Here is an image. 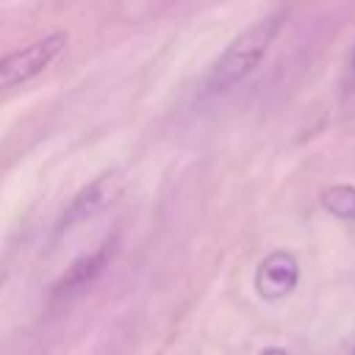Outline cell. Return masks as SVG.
<instances>
[{"mask_svg":"<svg viewBox=\"0 0 355 355\" xmlns=\"http://www.w3.org/2000/svg\"><path fill=\"white\" fill-rule=\"evenodd\" d=\"M283 25L280 14H269L263 19H258L255 25H250L247 31H241L216 58V64L208 72L205 89L208 94H225L230 89H236L241 80H247L263 61V55L269 53L272 42L277 39Z\"/></svg>","mask_w":355,"mask_h":355,"instance_id":"6da1fadb","label":"cell"},{"mask_svg":"<svg viewBox=\"0 0 355 355\" xmlns=\"http://www.w3.org/2000/svg\"><path fill=\"white\" fill-rule=\"evenodd\" d=\"M67 42L69 39H67L64 31H50L44 36L33 39L25 47L3 53L0 55V92L11 89V86H19V83H28L31 78L42 75L64 53Z\"/></svg>","mask_w":355,"mask_h":355,"instance_id":"7a4b0ae2","label":"cell"},{"mask_svg":"<svg viewBox=\"0 0 355 355\" xmlns=\"http://www.w3.org/2000/svg\"><path fill=\"white\" fill-rule=\"evenodd\" d=\"M297 283H300V263L286 250L269 252L255 269V291L266 302H277L288 297L297 288Z\"/></svg>","mask_w":355,"mask_h":355,"instance_id":"3957f363","label":"cell"},{"mask_svg":"<svg viewBox=\"0 0 355 355\" xmlns=\"http://www.w3.org/2000/svg\"><path fill=\"white\" fill-rule=\"evenodd\" d=\"M119 191H122V178H119L116 172L100 175L94 183H89V186L69 202V208H67L64 216H61V227H75V225H80V222H86V219L103 214V211L119 197Z\"/></svg>","mask_w":355,"mask_h":355,"instance_id":"277c9868","label":"cell"},{"mask_svg":"<svg viewBox=\"0 0 355 355\" xmlns=\"http://www.w3.org/2000/svg\"><path fill=\"white\" fill-rule=\"evenodd\" d=\"M108 252H111V247L105 244V247H100L97 252L80 255V258L58 277V283H55V288H53V297H55V300H67V297L83 291L89 283H94V277H97V275L105 269V263H108Z\"/></svg>","mask_w":355,"mask_h":355,"instance_id":"5b68a950","label":"cell"},{"mask_svg":"<svg viewBox=\"0 0 355 355\" xmlns=\"http://www.w3.org/2000/svg\"><path fill=\"white\" fill-rule=\"evenodd\" d=\"M322 205L333 214V216H338V219H344V222H355V186H347V183H333V186H327L324 191H322Z\"/></svg>","mask_w":355,"mask_h":355,"instance_id":"8992f818","label":"cell"},{"mask_svg":"<svg viewBox=\"0 0 355 355\" xmlns=\"http://www.w3.org/2000/svg\"><path fill=\"white\" fill-rule=\"evenodd\" d=\"M349 94L355 97V50H352V58H349Z\"/></svg>","mask_w":355,"mask_h":355,"instance_id":"52a82bcc","label":"cell"},{"mask_svg":"<svg viewBox=\"0 0 355 355\" xmlns=\"http://www.w3.org/2000/svg\"><path fill=\"white\" fill-rule=\"evenodd\" d=\"M258 355H291V352L283 349V347H266V349H261Z\"/></svg>","mask_w":355,"mask_h":355,"instance_id":"ba28073f","label":"cell"},{"mask_svg":"<svg viewBox=\"0 0 355 355\" xmlns=\"http://www.w3.org/2000/svg\"><path fill=\"white\" fill-rule=\"evenodd\" d=\"M3 283H6V269L0 266V288H3Z\"/></svg>","mask_w":355,"mask_h":355,"instance_id":"9c48e42d","label":"cell"},{"mask_svg":"<svg viewBox=\"0 0 355 355\" xmlns=\"http://www.w3.org/2000/svg\"><path fill=\"white\" fill-rule=\"evenodd\" d=\"M347 355H355V344H352V349H349V352H347Z\"/></svg>","mask_w":355,"mask_h":355,"instance_id":"30bf717a","label":"cell"}]
</instances>
